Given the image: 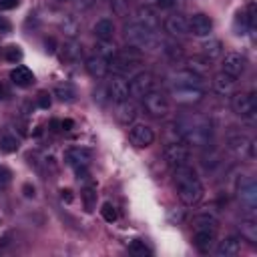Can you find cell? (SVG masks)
I'll return each instance as SVG.
<instances>
[{
	"mask_svg": "<svg viewBox=\"0 0 257 257\" xmlns=\"http://www.w3.org/2000/svg\"><path fill=\"white\" fill-rule=\"evenodd\" d=\"M175 187H177L179 201L187 207H195L205 195L203 183L199 181L195 169H191L189 165L175 169Z\"/></svg>",
	"mask_w": 257,
	"mask_h": 257,
	"instance_id": "1",
	"label": "cell"
},
{
	"mask_svg": "<svg viewBox=\"0 0 257 257\" xmlns=\"http://www.w3.org/2000/svg\"><path fill=\"white\" fill-rule=\"evenodd\" d=\"M177 133L183 143L203 147L211 139V124L207 118H203L199 114H193V116L189 114V116H183L177 120Z\"/></svg>",
	"mask_w": 257,
	"mask_h": 257,
	"instance_id": "2",
	"label": "cell"
},
{
	"mask_svg": "<svg viewBox=\"0 0 257 257\" xmlns=\"http://www.w3.org/2000/svg\"><path fill=\"white\" fill-rule=\"evenodd\" d=\"M217 219L209 213H201L193 219V243L199 251H209L217 237Z\"/></svg>",
	"mask_w": 257,
	"mask_h": 257,
	"instance_id": "3",
	"label": "cell"
},
{
	"mask_svg": "<svg viewBox=\"0 0 257 257\" xmlns=\"http://www.w3.org/2000/svg\"><path fill=\"white\" fill-rule=\"evenodd\" d=\"M124 32H126L128 44L139 50H155L159 46V36L155 34V30H149V28L141 26L139 22L126 24Z\"/></svg>",
	"mask_w": 257,
	"mask_h": 257,
	"instance_id": "4",
	"label": "cell"
},
{
	"mask_svg": "<svg viewBox=\"0 0 257 257\" xmlns=\"http://www.w3.org/2000/svg\"><path fill=\"white\" fill-rule=\"evenodd\" d=\"M143 104H145L147 112L153 114V116H165V114H169V110H171V100H169V96H167L165 92H161V90H155V88H153L149 94L143 96Z\"/></svg>",
	"mask_w": 257,
	"mask_h": 257,
	"instance_id": "5",
	"label": "cell"
},
{
	"mask_svg": "<svg viewBox=\"0 0 257 257\" xmlns=\"http://www.w3.org/2000/svg\"><path fill=\"white\" fill-rule=\"evenodd\" d=\"M171 96L181 104H195V102L203 100L205 90L201 86H195V84H173Z\"/></svg>",
	"mask_w": 257,
	"mask_h": 257,
	"instance_id": "6",
	"label": "cell"
},
{
	"mask_svg": "<svg viewBox=\"0 0 257 257\" xmlns=\"http://www.w3.org/2000/svg\"><path fill=\"white\" fill-rule=\"evenodd\" d=\"M189 155H191V151H189L187 143H183V141H179V143H169V145L165 147V153H163L165 163H167L169 167H173V169L187 165V163H189Z\"/></svg>",
	"mask_w": 257,
	"mask_h": 257,
	"instance_id": "7",
	"label": "cell"
},
{
	"mask_svg": "<svg viewBox=\"0 0 257 257\" xmlns=\"http://www.w3.org/2000/svg\"><path fill=\"white\" fill-rule=\"evenodd\" d=\"M153 88H155V76H153L151 72L139 70L135 76H131L128 92H131L133 98H143V96L149 94Z\"/></svg>",
	"mask_w": 257,
	"mask_h": 257,
	"instance_id": "8",
	"label": "cell"
},
{
	"mask_svg": "<svg viewBox=\"0 0 257 257\" xmlns=\"http://www.w3.org/2000/svg\"><path fill=\"white\" fill-rule=\"evenodd\" d=\"M231 108L237 116H251L255 110H257V100H255V94L253 92H235L231 96Z\"/></svg>",
	"mask_w": 257,
	"mask_h": 257,
	"instance_id": "9",
	"label": "cell"
},
{
	"mask_svg": "<svg viewBox=\"0 0 257 257\" xmlns=\"http://www.w3.org/2000/svg\"><path fill=\"white\" fill-rule=\"evenodd\" d=\"M128 139H131V143H133L135 147H139V149H147V147L153 145V141H155V133H153V128H151L149 124L137 122V124H133V126L128 128Z\"/></svg>",
	"mask_w": 257,
	"mask_h": 257,
	"instance_id": "10",
	"label": "cell"
},
{
	"mask_svg": "<svg viewBox=\"0 0 257 257\" xmlns=\"http://www.w3.org/2000/svg\"><path fill=\"white\" fill-rule=\"evenodd\" d=\"M106 88H108V96H110L116 104L128 100V96H131V92H128V80H126L124 76H120V74H112V76L108 78Z\"/></svg>",
	"mask_w": 257,
	"mask_h": 257,
	"instance_id": "11",
	"label": "cell"
},
{
	"mask_svg": "<svg viewBox=\"0 0 257 257\" xmlns=\"http://www.w3.org/2000/svg\"><path fill=\"white\" fill-rule=\"evenodd\" d=\"M245 64H247V60H245L243 54H239V52H227V54L223 56L221 70H223L225 74L233 76V78H239V76L245 72Z\"/></svg>",
	"mask_w": 257,
	"mask_h": 257,
	"instance_id": "12",
	"label": "cell"
},
{
	"mask_svg": "<svg viewBox=\"0 0 257 257\" xmlns=\"http://www.w3.org/2000/svg\"><path fill=\"white\" fill-rule=\"evenodd\" d=\"M92 155L88 149L84 147H70L64 151V163L72 169H82V167H88Z\"/></svg>",
	"mask_w": 257,
	"mask_h": 257,
	"instance_id": "13",
	"label": "cell"
},
{
	"mask_svg": "<svg viewBox=\"0 0 257 257\" xmlns=\"http://www.w3.org/2000/svg\"><path fill=\"white\" fill-rule=\"evenodd\" d=\"M187 22H189V34L195 36H209L213 30V20L203 12L193 14L191 18H187Z\"/></svg>",
	"mask_w": 257,
	"mask_h": 257,
	"instance_id": "14",
	"label": "cell"
},
{
	"mask_svg": "<svg viewBox=\"0 0 257 257\" xmlns=\"http://www.w3.org/2000/svg\"><path fill=\"white\" fill-rule=\"evenodd\" d=\"M211 66H213L211 60L205 58L203 54H193V56H187V58H185V68H187L189 72L201 76V78H205V76L211 72Z\"/></svg>",
	"mask_w": 257,
	"mask_h": 257,
	"instance_id": "15",
	"label": "cell"
},
{
	"mask_svg": "<svg viewBox=\"0 0 257 257\" xmlns=\"http://www.w3.org/2000/svg\"><path fill=\"white\" fill-rule=\"evenodd\" d=\"M165 26V32H169L171 36H183V34H189V22L183 14H169L163 22Z\"/></svg>",
	"mask_w": 257,
	"mask_h": 257,
	"instance_id": "16",
	"label": "cell"
},
{
	"mask_svg": "<svg viewBox=\"0 0 257 257\" xmlns=\"http://www.w3.org/2000/svg\"><path fill=\"white\" fill-rule=\"evenodd\" d=\"M84 68H86V72H88L92 78H104V76L108 74V70H110L108 60L102 58V56H98V54L88 56V58L84 60Z\"/></svg>",
	"mask_w": 257,
	"mask_h": 257,
	"instance_id": "17",
	"label": "cell"
},
{
	"mask_svg": "<svg viewBox=\"0 0 257 257\" xmlns=\"http://www.w3.org/2000/svg\"><path fill=\"white\" fill-rule=\"evenodd\" d=\"M229 147H231V151H235L237 155H241V157H253L255 153H253V141L249 139V137H245V135H241V133H237V135H231L229 137Z\"/></svg>",
	"mask_w": 257,
	"mask_h": 257,
	"instance_id": "18",
	"label": "cell"
},
{
	"mask_svg": "<svg viewBox=\"0 0 257 257\" xmlns=\"http://www.w3.org/2000/svg\"><path fill=\"white\" fill-rule=\"evenodd\" d=\"M235 82H237V78H233V76H229V74H225V72L221 70V72H217V74L213 76V90H215L217 94L229 96V94H233V90H235Z\"/></svg>",
	"mask_w": 257,
	"mask_h": 257,
	"instance_id": "19",
	"label": "cell"
},
{
	"mask_svg": "<svg viewBox=\"0 0 257 257\" xmlns=\"http://www.w3.org/2000/svg\"><path fill=\"white\" fill-rule=\"evenodd\" d=\"M241 251V239L239 237H225L223 241H219L215 253L217 257H235Z\"/></svg>",
	"mask_w": 257,
	"mask_h": 257,
	"instance_id": "20",
	"label": "cell"
},
{
	"mask_svg": "<svg viewBox=\"0 0 257 257\" xmlns=\"http://www.w3.org/2000/svg\"><path fill=\"white\" fill-rule=\"evenodd\" d=\"M239 199L247 205V207H255L257 203V187H255V181L253 179H245L241 185H239Z\"/></svg>",
	"mask_w": 257,
	"mask_h": 257,
	"instance_id": "21",
	"label": "cell"
},
{
	"mask_svg": "<svg viewBox=\"0 0 257 257\" xmlns=\"http://www.w3.org/2000/svg\"><path fill=\"white\" fill-rule=\"evenodd\" d=\"M10 80H12L16 86L26 88V86H30V84L34 82V74H32V70H30L28 66H16V68L10 72Z\"/></svg>",
	"mask_w": 257,
	"mask_h": 257,
	"instance_id": "22",
	"label": "cell"
},
{
	"mask_svg": "<svg viewBox=\"0 0 257 257\" xmlns=\"http://www.w3.org/2000/svg\"><path fill=\"white\" fill-rule=\"evenodd\" d=\"M92 30H94V36L98 40H112V36H114V22L110 18H100V20H96Z\"/></svg>",
	"mask_w": 257,
	"mask_h": 257,
	"instance_id": "23",
	"label": "cell"
},
{
	"mask_svg": "<svg viewBox=\"0 0 257 257\" xmlns=\"http://www.w3.org/2000/svg\"><path fill=\"white\" fill-rule=\"evenodd\" d=\"M137 22H139L141 26L149 28V30H157V28H159V18H157L155 10H151L149 6L139 8V12H137Z\"/></svg>",
	"mask_w": 257,
	"mask_h": 257,
	"instance_id": "24",
	"label": "cell"
},
{
	"mask_svg": "<svg viewBox=\"0 0 257 257\" xmlns=\"http://www.w3.org/2000/svg\"><path fill=\"white\" fill-rule=\"evenodd\" d=\"M201 54H203L205 58H209V60L219 58V56L223 54V44H221V40H217V38L205 40V42L201 44Z\"/></svg>",
	"mask_w": 257,
	"mask_h": 257,
	"instance_id": "25",
	"label": "cell"
},
{
	"mask_svg": "<svg viewBox=\"0 0 257 257\" xmlns=\"http://www.w3.org/2000/svg\"><path fill=\"white\" fill-rule=\"evenodd\" d=\"M116 118H118V122H122V124L133 122V120L137 118V106H135L133 102H128V100L118 102V106H116Z\"/></svg>",
	"mask_w": 257,
	"mask_h": 257,
	"instance_id": "26",
	"label": "cell"
},
{
	"mask_svg": "<svg viewBox=\"0 0 257 257\" xmlns=\"http://www.w3.org/2000/svg\"><path fill=\"white\" fill-rule=\"evenodd\" d=\"M239 229H241V237L249 243H257V223L255 219H243L239 223Z\"/></svg>",
	"mask_w": 257,
	"mask_h": 257,
	"instance_id": "27",
	"label": "cell"
},
{
	"mask_svg": "<svg viewBox=\"0 0 257 257\" xmlns=\"http://www.w3.org/2000/svg\"><path fill=\"white\" fill-rule=\"evenodd\" d=\"M54 96H58V100H62V102H72L76 98V88L68 82L56 84L54 86Z\"/></svg>",
	"mask_w": 257,
	"mask_h": 257,
	"instance_id": "28",
	"label": "cell"
},
{
	"mask_svg": "<svg viewBox=\"0 0 257 257\" xmlns=\"http://www.w3.org/2000/svg\"><path fill=\"white\" fill-rule=\"evenodd\" d=\"M116 46L112 44V40H98L96 42V52L94 54H98V56H102V58H106L108 62L116 56Z\"/></svg>",
	"mask_w": 257,
	"mask_h": 257,
	"instance_id": "29",
	"label": "cell"
},
{
	"mask_svg": "<svg viewBox=\"0 0 257 257\" xmlns=\"http://www.w3.org/2000/svg\"><path fill=\"white\" fill-rule=\"evenodd\" d=\"M64 58L70 60V62H76V60L82 58V46H80L74 38H70V40L64 44Z\"/></svg>",
	"mask_w": 257,
	"mask_h": 257,
	"instance_id": "30",
	"label": "cell"
},
{
	"mask_svg": "<svg viewBox=\"0 0 257 257\" xmlns=\"http://www.w3.org/2000/svg\"><path fill=\"white\" fill-rule=\"evenodd\" d=\"M60 28L64 30V34L68 38H76L78 30H80V24H78V20L74 16H64V20L60 22Z\"/></svg>",
	"mask_w": 257,
	"mask_h": 257,
	"instance_id": "31",
	"label": "cell"
},
{
	"mask_svg": "<svg viewBox=\"0 0 257 257\" xmlns=\"http://www.w3.org/2000/svg\"><path fill=\"white\" fill-rule=\"evenodd\" d=\"M0 151L2 153H14V151H18V139L14 137V135H2L0 137Z\"/></svg>",
	"mask_w": 257,
	"mask_h": 257,
	"instance_id": "32",
	"label": "cell"
},
{
	"mask_svg": "<svg viewBox=\"0 0 257 257\" xmlns=\"http://www.w3.org/2000/svg\"><path fill=\"white\" fill-rule=\"evenodd\" d=\"M110 6H112V12L116 16H126L128 8H131V2L128 0H110Z\"/></svg>",
	"mask_w": 257,
	"mask_h": 257,
	"instance_id": "33",
	"label": "cell"
},
{
	"mask_svg": "<svg viewBox=\"0 0 257 257\" xmlns=\"http://www.w3.org/2000/svg\"><path fill=\"white\" fill-rule=\"evenodd\" d=\"M82 201H84V209L86 211H92L94 209V205H96V193H94V189H84L82 191Z\"/></svg>",
	"mask_w": 257,
	"mask_h": 257,
	"instance_id": "34",
	"label": "cell"
},
{
	"mask_svg": "<svg viewBox=\"0 0 257 257\" xmlns=\"http://www.w3.org/2000/svg\"><path fill=\"white\" fill-rule=\"evenodd\" d=\"M100 213H102V217H104V221H108V223H112V221H116V209H114V205H110V203H104L102 205V209H100Z\"/></svg>",
	"mask_w": 257,
	"mask_h": 257,
	"instance_id": "35",
	"label": "cell"
},
{
	"mask_svg": "<svg viewBox=\"0 0 257 257\" xmlns=\"http://www.w3.org/2000/svg\"><path fill=\"white\" fill-rule=\"evenodd\" d=\"M128 251L135 253V255H151V251L147 249V245H145L143 241H139V239H135V241L128 245Z\"/></svg>",
	"mask_w": 257,
	"mask_h": 257,
	"instance_id": "36",
	"label": "cell"
},
{
	"mask_svg": "<svg viewBox=\"0 0 257 257\" xmlns=\"http://www.w3.org/2000/svg\"><path fill=\"white\" fill-rule=\"evenodd\" d=\"M20 58H22V50H20L18 46H8V48H6V60L16 62V60H20Z\"/></svg>",
	"mask_w": 257,
	"mask_h": 257,
	"instance_id": "37",
	"label": "cell"
},
{
	"mask_svg": "<svg viewBox=\"0 0 257 257\" xmlns=\"http://www.w3.org/2000/svg\"><path fill=\"white\" fill-rule=\"evenodd\" d=\"M10 177H12V173L6 167H0V189H4L10 183Z\"/></svg>",
	"mask_w": 257,
	"mask_h": 257,
	"instance_id": "38",
	"label": "cell"
},
{
	"mask_svg": "<svg viewBox=\"0 0 257 257\" xmlns=\"http://www.w3.org/2000/svg\"><path fill=\"white\" fill-rule=\"evenodd\" d=\"M167 46H169V48H165V50H167V54H169L173 60L183 56V50H181V46H175V44H167Z\"/></svg>",
	"mask_w": 257,
	"mask_h": 257,
	"instance_id": "39",
	"label": "cell"
},
{
	"mask_svg": "<svg viewBox=\"0 0 257 257\" xmlns=\"http://www.w3.org/2000/svg\"><path fill=\"white\" fill-rule=\"evenodd\" d=\"M38 106H40V108H48V106H50V96H48L46 92H40V94H38Z\"/></svg>",
	"mask_w": 257,
	"mask_h": 257,
	"instance_id": "40",
	"label": "cell"
},
{
	"mask_svg": "<svg viewBox=\"0 0 257 257\" xmlns=\"http://www.w3.org/2000/svg\"><path fill=\"white\" fill-rule=\"evenodd\" d=\"M18 6V0H0V10H12Z\"/></svg>",
	"mask_w": 257,
	"mask_h": 257,
	"instance_id": "41",
	"label": "cell"
},
{
	"mask_svg": "<svg viewBox=\"0 0 257 257\" xmlns=\"http://www.w3.org/2000/svg\"><path fill=\"white\" fill-rule=\"evenodd\" d=\"M157 6H161V8H173L175 4H177V0H153Z\"/></svg>",
	"mask_w": 257,
	"mask_h": 257,
	"instance_id": "42",
	"label": "cell"
},
{
	"mask_svg": "<svg viewBox=\"0 0 257 257\" xmlns=\"http://www.w3.org/2000/svg\"><path fill=\"white\" fill-rule=\"evenodd\" d=\"M60 197H62V201L72 203V191H70V189H62V191H60Z\"/></svg>",
	"mask_w": 257,
	"mask_h": 257,
	"instance_id": "43",
	"label": "cell"
},
{
	"mask_svg": "<svg viewBox=\"0 0 257 257\" xmlns=\"http://www.w3.org/2000/svg\"><path fill=\"white\" fill-rule=\"evenodd\" d=\"M44 46H46V52H54V38H46L44 40Z\"/></svg>",
	"mask_w": 257,
	"mask_h": 257,
	"instance_id": "44",
	"label": "cell"
},
{
	"mask_svg": "<svg viewBox=\"0 0 257 257\" xmlns=\"http://www.w3.org/2000/svg\"><path fill=\"white\" fill-rule=\"evenodd\" d=\"M60 126H62L64 131H70V126H72V120H70V118H66V120H62V122H60Z\"/></svg>",
	"mask_w": 257,
	"mask_h": 257,
	"instance_id": "45",
	"label": "cell"
},
{
	"mask_svg": "<svg viewBox=\"0 0 257 257\" xmlns=\"http://www.w3.org/2000/svg\"><path fill=\"white\" fill-rule=\"evenodd\" d=\"M0 30H4V32H8V30H10V24H8L4 18H0Z\"/></svg>",
	"mask_w": 257,
	"mask_h": 257,
	"instance_id": "46",
	"label": "cell"
},
{
	"mask_svg": "<svg viewBox=\"0 0 257 257\" xmlns=\"http://www.w3.org/2000/svg\"><path fill=\"white\" fill-rule=\"evenodd\" d=\"M4 98V88H2V84H0V100Z\"/></svg>",
	"mask_w": 257,
	"mask_h": 257,
	"instance_id": "47",
	"label": "cell"
}]
</instances>
